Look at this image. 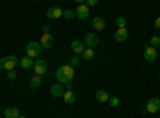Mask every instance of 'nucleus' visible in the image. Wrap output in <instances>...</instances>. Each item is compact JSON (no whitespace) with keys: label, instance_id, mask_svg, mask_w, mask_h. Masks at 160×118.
I'll return each mask as SVG.
<instances>
[{"label":"nucleus","instance_id":"25","mask_svg":"<svg viewBox=\"0 0 160 118\" xmlns=\"http://www.w3.org/2000/svg\"><path fill=\"white\" fill-rule=\"evenodd\" d=\"M78 62H80V56H78V54H74V56L71 58V61H69V64L72 65V67H75Z\"/></svg>","mask_w":160,"mask_h":118},{"label":"nucleus","instance_id":"11","mask_svg":"<svg viewBox=\"0 0 160 118\" xmlns=\"http://www.w3.org/2000/svg\"><path fill=\"white\" fill-rule=\"evenodd\" d=\"M34 59L32 58H29L28 54H26L24 58H19V65H21V69H24V70H29V69H34Z\"/></svg>","mask_w":160,"mask_h":118},{"label":"nucleus","instance_id":"26","mask_svg":"<svg viewBox=\"0 0 160 118\" xmlns=\"http://www.w3.org/2000/svg\"><path fill=\"white\" fill-rule=\"evenodd\" d=\"M7 77H8V80H16V72H15V69H13V70H8Z\"/></svg>","mask_w":160,"mask_h":118},{"label":"nucleus","instance_id":"6","mask_svg":"<svg viewBox=\"0 0 160 118\" xmlns=\"http://www.w3.org/2000/svg\"><path fill=\"white\" fill-rule=\"evenodd\" d=\"M75 16L78 19H88L90 18V7L87 3H82L75 8Z\"/></svg>","mask_w":160,"mask_h":118},{"label":"nucleus","instance_id":"2","mask_svg":"<svg viewBox=\"0 0 160 118\" xmlns=\"http://www.w3.org/2000/svg\"><path fill=\"white\" fill-rule=\"evenodd\" d=\"M19 64V58L13 56V54H8V56H3L0 59V70H13Z\"/></svg>","mask_w":160,"mask_h":118},{"label":"nucleus","instance_id":"30","mask_svg":"<svg viewBox=\"0 0 160 118\" xmlns=\"http://www.w3.org/2000/svg\"><path fill=\"white\" fill-rule=\"evenodd\" d=\"M75 2H77V5H82V3L87 2V0H75Z\"/></svg>","mask_w":160,"mask_h":118},{"label":"nucleus","instance_id":"23","mask_svg":"<svg viewBox=\"0 0 160 118\" xmlns=\"http://www.w3.org/2000/svg\"><path fill=\"white\" fill-rule=\"evenodd\" d=\"M149 46H154V48L160 46V37H157V35L151 37V40H149Z\"/></svg>","mask_w":160,"mask_h":118},{"label":"nucleus","instance_id":"9","mask_svg":"<svg viewBox=\"0 0 160 118\" xmlns=\"http://www.w3.org/2000/svg\"><path fill=\"white\" fill-rule=\"evenodd\" d=\"M47 18L48 19H59L62 18V8L59 7H51L47 10Z\"/></svg>","mask_w":160,"mask_h":118},{"label":"nucleus","instance_id":"5","mask_svg":"<svg viewBox=\"0 0 160 118\" xmlns=\"http://www.w3.org/2000/svg\"><path fill=\"white\" fill-rule=\"evenodd\" d=\"M47 70H48L47 61L45 59H35V62H34V72L37 75H43V73H47Z\"/></svg>","mask_w":160,"mask_h":118},{"label":"nucleus","instance_id":"13","mask_svg":"<svg viewBox=\"0 0 160 118\" xmlns=\"http://www.w3.org/2000/svg\"><path fill=\"white\" fill-rule=\"evenodd\" d=\"M50 93H51V96H53V97H62V94H64V85H61V83L51 85Z\"/></svg>","mask_w":160,"mask_h":118},{"label":"nucleus","instance_id":"3","mask_svg":"<svg viewBox=\"0 0 160 118\" xmlns=\"http://www.w3.org/2000/svg\"><path fill=\"white\" fill-rule=\"evenodd\" d=\"M40 53H42V45H40V42H29L28 46H26V54H28L29 58H38Z\"/></svg>","mask_w":160,"mask_h":118},{"label":"nucleus","instance_id":"10","mask_svg":"<svg viewBox=\"0 0 160 118\" xmlns=\"http://www.w3.org/2000/svg\"><path fill=\"white\" fill-rule=\"evenodd\" d=\"M144 59L149 61V62L157 61V48H154V46H148V48H146L144 50Z\"/></svg>","mask_w":160,"mask_h":118},{"label":"nucleus","instance_id":"7","mask_svg":"<svg viewBox=\"0 0 160 118\" xmlns=\"http://www.w3.org/2000/svg\"><path fill=\"white\" fill-rule=\"evenodd\" d=\"M83 43H85L87 48H95V46H98V43H99V38H98L96 34H87Z\"/></svg>","mask_w":160,"mask_h":118},{"label":"nucleus","instance_id":"22","mask_svg":"<svg viewBox=\"0 0 160 118\" xmlns=\"http://www.w3.org/2000/svg\"><path fill=\"white\" fill-rule=\"evenodd\" d=\"M115 26H117V29H122V27H127V19L123 16H118L115 19Z\"/></svg>","mask_w":160,"mask_h":118},{"label":"nucleus","instance_id":"4","mask_svg":"<svg viewBox=\"0 0 160 118\" xmlns=\"http://www.w3.org/2000/svg\"><path fill=\"white\" fill-rule=\"evenodd\" d=\"M160 110V99L158 97H151L146 104V113H157Z\"/></svg>","mask_w":160,"mask_h":118},{"label":"nucleus","instance_id":"20","mask_svg":"<svg viewBox=\"0 0 160 118\" xmlns=\"http://www.w3.org/2000/svg\"><path fill=\"white\" fill-rule=\"evenodd\" d=\"M93 58H95V50L93 48H85V51L82 53V59L83 61H91Z\"/></svg>","mask_w":160,"mask_h":118},{"label":"nucleus","instance_id":"19","mask_svg":"<svg viewBox=\"0 0 160 118\" xmlns=\"http://www.w3.org/2000/svg\"><path fill=\"white\" fill-rule=\"evenodd\" d=\"M40 85H42V77L40 75H32L31 78H29V88H32V89H35V88H38Z\"/></svg>","mask_w":160,"mask_h":118},{"label":"nucleus","instance_id":"21","mask_svg":"<svg viewBox=\"0 0 160 118\" xmlns=\"http://www.w3.org/2000/svg\"><path fill=\"white\" fill-rule=\"evenodd\" d=\"M62 18H64V19H74V18H75V11L71 10V8L62 10Z\"/></svg>","mask_w":160,"mask_h":118},{"label":"nucleus","instance_id":"31","mask_svg":"<svg viewBox=\"0 0 160 118\" xmlns=\"http://www.w3.org/2000/svg\"><path fill=\"white\" fill-rule=\"evenodd\" d=\"M19 118H28V116H19Z\"/></svg>","mask_w":160,"mask_h":118},{"label":"nucleus","instance_id":"17","mask_svg":"<svg viewBox=\"0 0 160 118\" xmlns=\"http://www.w3.org/2000/svg\"><path fill=\"white\" fill-rule=\"evenodd\" d=\"M3 116L5 118H19V109L18 107H8L5 112H3Z\"/></svg>","mask_w":160,"mask_h":118},{"label":"nucleus","instance_id":"16","mask_svg":"<svg viewBox=\"0 0 160 118\" xmlns=\"http://www.w3.org/2000/svg\"><path fill=\"white\" fill-rule=\"evenodd\" d=\"M62 101H64V104H68V106L74 104V102H75V93H74L72 89L64 91V94H62Z\"/></svg>","mask_w":160,"mask_h":118},{"label":"nucleus","instance_id":"15","mask_svg":"<svg viewBox=\"0 0 160 118\" xmlns=\"http://www.w3.org/2000/svg\"><path fill=\"white\" fill-rule=\"evenodd\" d=\"M114 38H115V42H125L127 38H128V31H127V27L117 29V32L114 34Z\"/></svg>","mask_w":160,"mask_h":118},{"label":"nucleus","instance_id":"27","mask_svg":"<svg viewBox=\"0 0 160 118\" xmlns=\"http://www.w3.org/2000/svg\"><path fill=\"white\" fill-rule=\"evenodd\" d=\"M85 3H87V5L91 8V7H96V5H98V0H87Z\"/></svg>","mask_w":160,"mask_h":118},{"label":"nucleus","instance_id":"24","mask_svg":"<svg viewBox=\"0 0 160 118\" xmlns=\"http://www.w3.org/2000/svg\"><path fill=\"white\" fill-rule=\"evenodd\" d=\"M108 102H109V106H111V107H118V104H120V99H118L117 96H111Z\"/></svg>","mask_w":160,"mask_h":118},{"label":"nucleus","instance_id":"8","mask_svg":"<svg viewBox=\"0 0 160 118\" xmlns=\"http://www.w3.org/2000/svg\"><path fill=\"white\" fill-rule=\"evenodd\" d=\"M40 45H42V48H47V50L55 46V37L51 34H43L42 38H40Z\"/></svg>","mask_w":160,"mask_h":118},{"label":"nucleus","instance_id":"12","mask_svg":"<svg viewBox=\"0 0 160 118\" xmlns=\"http://www.w3.org/2000/svg\"><path fill=\"white\" fill-rule=\"evenodd\" d=\"M85 48H87V46H85V43H83L82 40H74V42L71 43V50L74 51L75 54H78V56L85 51Z\"/></svg>","mask_w":160,"mask_h":118},{"label":"nucleus","instance_id":"1","mask_svg":"<svg viewBox=\"0 0 160 118\" xmlns=\"http://www.w3.org/2000/svg\"><path fill=\"white\" fill-rule=\"evenodd\" d=\"M75 72H74V67L71 64H66V65H61V67H58L55 77H56V82L61 83V85H68L72 82Z\"/></svg>","mask_w":160,"mask_h":118},{"label":"nucleus","instance_id":"14","mask_svg":"<svg viewBox=\"0 0 160 118\" xmlns=\"http://www.w3.org/2000/svg\"><path fill=\"white\" fill-rule=\"evenodd\" d=\"M91 26H93V29H95V31H102L106 27V21L101 16H95L91 19Z\"/></svg>","mask_w":160,"mask_h":118},{"label":"nucleus","instance_id":"28","mask_svg":"<svg viewBox=\"0 0 160 118\" xmlns=\"http://www.w3.org/2000/svg\"><path fill=\"white\" fill-rule=\"evenodd\" d=\"M154 27H155L157 31H160V16L155 19V22H154Z\"/></svg>","mask_w":160,"mask_h":118},{"label":"nucleus","instance_id":"18","mask_svg":"<svg viewBox=\"0 0 160 118\" xmlns=\"http://www.w3.org/2000/svg\"><path fill=\"white\" fill-rule=\"evenodd\" d=\"M95 97H96V101L98 102H101V104H106L109 101V94H108V91H104V89H99V91H96V94H95Z\"/></svg>","mask_w":160,"mask_h":118},{"label":"nucleus","instance_id":"32","mask_svg":"<svg viewBox=\"0 0 160 118\" xmlns=\"http://www.w3.org/2000/svg\"><path fill=\"white\" fill-rule=\"evenodd\" d=\"M34 2H38V0H34Z\"/></svg>","mask_w":160,"mask_h":118},{"label":"nucleus","instance_id":"29","mask_svg":"<svg viewBox=\"0 0 160 118\" xmlns=\"http://www.w3.org/2000/svg\"><path fill=\"white\" fill-rule=\"evenodd\" d=\"M42 29H43V34H50V26H48V24H45Z\"/></svg>","mask_w":160,"mask_h":118}]
</instances>
